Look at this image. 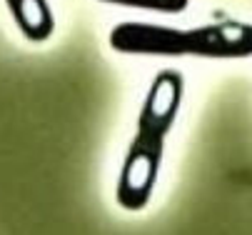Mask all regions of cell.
Returning a JSON list of instances; mask_svg holds the SVG:
<instances>
[{"label":"cell","mask_w":252,"mask_h":235,"mask_svg":"<svg viewBox=\"0 0 252 235\" xmlns=\"http://www.w3.org/2000/svg\"><path fill=\"white\" fill-rule=\"evenodd\" d=\"M5 5L30 43H45L55 33V15L48 0H5Z\"/></svg>","instance_id":"3"},{"label":"cell","mask_w":252,"mask_h":235,"mask_svg":"<svg viewBox=\"0 0 252 235\" xmlns=\"http://www.w3.org/2000/svg\"><path fill=\"white\" fill-rule=\"evenodd\" d=\"M183 98H185L183 73L162 70L153 78L145 103H142L137 115L135 138L127 148L115 185V200L123 210L130 213L145 210L153 200L162 168L165 140L180 115Z\"/></svg>","instance_id":"1"},{"label":"cell","mask_w":252,"mask_h":235,"mask_svg":"<svg viewBox=\"0 0 252 235\" xmlns=\"http://www.w3.org/2000/svg\"><path fill=\"white\" fill-rule=\"evenodd\" d=\"M105 5H120V8H135L148 13H162V15H177L188 10L190 0H97Z\"/></svg>","instance_id":"4"},{"label":"cell","mask_w":252,"mask_h":235,"mask_svg":"<svg viewBox=\"0 0 252 235\" xmlns=\"http://www.w3.org/2000/svg\"><path fill=\"white\" fill-rule=\"evenodd\" d=\"M107 43L120 55L245 60L252 58V23L222 20L197 28H172L125 20L110 30Z\"/></svg>","instance_id":"2"}]
</instances>
